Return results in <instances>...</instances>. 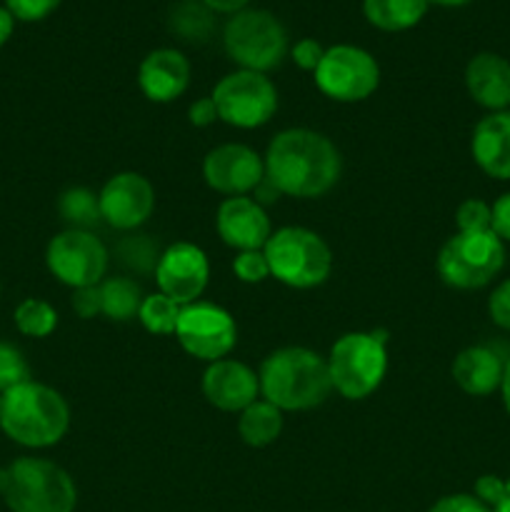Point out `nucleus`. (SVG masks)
I'll use <instances>...</instances> for the list:
<instances>
[{
	"mask_svg": "<svg viewBox=\"0 0 510 512\" xmlns=\"http://www.w3.org/2000/svg\"><path fill=\"white\" fill-rule=\"evenodd\" d=\"M343 158L333 140L308 128L283 130L265 153V178L290 198H320L335 188Z\"/></svg>",
	"mask_w": 510,
	"mask_h": 512,
	"instance_id": "obj_1",
	"label": "nucleus"
},
{
	"mask_svg": "<svg viewBox=\"0 0 510 512\" xmlns=\"http://www.w3.org/2000/svg\"><path fill=\"white\" fill-rule=\"evenodd\" d=\"M260 393L278 410H313L328 400V360L308 348L273 350L260 365Z\"/></svg>",
	"mask_w": 510,
	"mask_h": 512,
	"instance_id": "obj_2",
	"label": "nucleus"
},
{
	"mask_svg": "<svg viewBox=\"0 0 510 512\" xmlns=\"http://www.w3.org/2000/svg\"><path fill=\"white\" fill-rule=\"evenodd\" d=\"M0 428L23 448H50L68 433L70 408L58 390L28 380L0 395Z\"/></svg>",
	"mask_w": 510,
	"mask_h": 512,
	"instance_id": "obj_3",
	"label": "nucleus"
},
{
	"mask_svg": "<svg viewBox=\"0 0 510 512\" xmlns=\"http://www.w3.org/2000/svg\"><path fill=\"white\" fill-rule=\"evenodd\" d=\"M0 495L10 512H73L78 488L60 465L45 458H18L0 475Z\"/></svg>",
	"mask_w": 510,
	"mask_h": 512,
	"instance_id": "obj_4",
	"label": "nucleus"
},
{
	"mask_svg": "<svg viewBox=\"0 0 510 512\" xmlns=\"http://www.w3.org/2000/svg\"><path fill=\"white\" fill-rule=\"evenodd\" d=\"M270 275L288 288L310 290L328 280L333 253L318 233L298 225L275 230L263 248Z\"/></svg>",
	"mask_w": 510,
	"mask_h": 512,
	"instance_id": "obj_5",
	"label": "nucleus"
},
{
	"mask_svg": "<svg viewBox=\"0 0 510 512\" xmlns=\"http://www.w3.org/2000/svg\"><path fill=\"white\" fill-rule=\"evenodd\" d=\"M388 335L383 330L373 333H345L330 348L328 370L330 383L343 398L363 400L373 395L388 373Z\"/></svg>",
	"mask_w": 510,
	"mask_h": 512,
	"instance_id": "obj_6",
	"label": "nucleus"
},
{
	"mask_svg": "<svg viewBox=\"0 0 510 512\" xmlns=\"http://www.w3.org/2000/svg\"><path fill=\"white\" fill-rule=\"evenodd\" d=\"M225 53L240 70L268 73L278 68L288 55V33L273 13L260 8H245L230 15L223 30Z\"/></svg>",
	"mask_w": 510,
	"mask_h": 512,
	"instance_id": "obj_7",
	"label": "nucleus"
},
{
	"mask_svg": "<svg viewBox=\"0 0 510 512\" xmlns=\"http://www.w3.org/2000/svg\"><path fill=\"white\" fill-rule=\"evenodd\" d=\"M505 265V243L493 233H455L440 248L435 268L440 280L455 290L485 288Z\"/></svg>",
	"mask_w": 510,
	"mask_h": 512,
	"instance_id": "obj_8",
	"label": "nucleus"
},
{
	"mask_svg": "<svg viewBox=\"0 0 510 512\" xmlns=\"http://www.w3.org/2000/svg\"><path fill=\"white\" fill-rule=\"evenodd\" d=\"M213 103L218 118L235 128H260L278 110V90L265 73L235 70L213 88Z\"/></svg>",
	"mask_w": 510,
	"mask_h": 512,
	"instance_id": "obj_9",
	"label": "nucleus"
},
{
	"mask_svg": "<svg viewBox=\"0 0 510 512\" xmlns=\"http://www.w3.org/2000/svg\"><path fill=\"white\" fill-rule=\"evenodd\" d=\"M315 85L330 100L360 103L378 90L380 65L368 50L358 45H333L325 48L323 60L315 68Z\"/></svg>",
	"mask_w": 510,
	"mask_h": 512,
	"instance_id": "obj_10",
	"label": "nucleus"
},
{
	"mask_svg": "<svg viewBox=\"0 0 510 512\" xmlns=\"http://www.w3.org/2000/svg\"><path fill=\"white\" fill-rule=\"evenodd\" d=\"M48 270L70 288L100 285L108 270V248L90 230H63L45 250Z\"/></svg>",
	"mask_w": 510,
	"mask_h": 512,
	"instance_id": "obj_11",
	"label": "nucleus"
},
{
	"mask_svg": "<svg viewBox=\"0 0 510 512\" xmlns=\"http://www.w3.org/2000/svg\"><path fill=\"white\" fill-rule=\"evenodd\" d=\"M180 348L193 358L215 363L228 358L238 343V328L228 310L213 303H190L180 310L178 328H175Z\"/></svg>",
	"mask_w": 510,
	"mask_h": 512,
	"instance_id": "obj_12",
	"label": "nucleus"
},
{
	"mask_svg": "<svg viewBox=\"0 0 510 512\" xmlns=\"http://www.w3.org/2000/svg\"><path fill=\"white\" fill-rule=\"evenodd\" d=\"M210 280L208 255L193 243H173L163 250L155 268V283L160 293L168 295L178 305L198 303Z\"/></svg>",
	"mask_w": 510,
	"mask_h": 512,
	"instance_id": "obj_13",
	"label": "nucleus"
},
{
	"mask_svg": "<svg viewBox=\"0 0 510 512\" xmlns=\"http://www.w3.org/2000/svg\"><path fill=\"white\" fill-rule=\"evenodd\" d=\"M100 218L115 230H135L153 215L155 190L140 173H118L98 193Z\"/></svg>",
	"mask_w": 510,
	"mask_h": 512,
	"instance_id": "obj_14",
	"label": "nucleus"
},
{
	"mask_svg": "<svg viewBox=\"0 0 510 512\" xmlns=\"http://www.w3.org/2000/svg\"><path fill=\"white\" fill-rule=\"evenodd\" d=\"M203 178L215 193L230 195V198L248 195L265 180V160L248 145H218L205 155Z\"/></svg>",
	"mask_w": 510,
	"mask_h": 512,
	"instance_id": "obj_15",
	"label": "nucleus"
},
{
	"mask_svg": "<svg viewBox=\"0 0 510 512\" xmlns=\"http://www.w3.org/2000/svg\"><path fill=\"white\" fill-rule=\"evenodd\" d=\"M215 228H218L223 243L240 250V253L243 250H263L273 235L268 213L258 200L248 198V195L225 198L215 213Z\"/></svg>",
	"mask_w": 510,
	"mask_h": 512,
	"instance_id": "obj_16",
	"label": "nucleus"
},
{
	"mask_svg": "<svg viewBox=\"0 0 510 512\" xmlns=\"http://www.w3.org/2000/svg\"><path fill=\"white\" fill-rule=\"evenodd\" d=\"M260 380L253 370L238 360H215L203 373V395L213 408L225 413H243L258 400Z\"/></svg>",
	"mask_w": 510,
	"mask_h": 512,
	"instance_id": "obj_17",
	"label": "nucleus"
},
{
	"mask_svg": "<svg viewBox=\"0 0 510 512\" xmlns=\"http://www.w3.org/2000/svg\"><path fill=\"white\" fill-rule=\"evenodd\" d=\"M138 85L153 103H170L180 98L190 85V63L180 50H150L138 68Z\"/></svg>",
	"mask_w": 510,
	"mask_h": 512,
	"instance_id": "obj_18",
	"label": "nucleus"
},
{
	"mask_svg": "<svg viewBox=\"0 0 510 512\" xmlns=\"http://www.w3.org/2000/svg\"><path fill=\"white\" fill-rule=\"evenodd\" d=\"M465 88L490 113L510 108V60L498 53H478L465 68Z\"/></svg>",
	"mask_w": 510,
	"mask_h": 512,
	"instance_id": "obj_19",
	"label": "nucleus"
},
{
	"mask_svg": "<svg viewBox=\"0 0 510 512\" xmlns=\"http://www.w3.org/2000/svg\"><path fill=\"white\" fill-rule=\"evenodd\" d=\"M470 153L485 175L495 180H510V110L485 115L475 125Z\"/></svg>",
	"mask_w": 510,
	"mask_h": 512,
	"instance_id": "obj_20",
	"label": "nucleus"
},
{
	"mask_svg": "<svg viewBox=\"0 0 510 512\" xmlns=\"http://www.w3.org/2000/svg\"><path fill=\"white\" fill-rule=\"evenodd\" d=\"M505 363L508 360L500 358L498 350L488 348V345H470V348L460 350L458 358L453 360V380L463 393L485 398V395L500 390Z\"/></svg>",
	"mask_w": 510,
	"mask_h": 512,
	"instance_id": "obj_21",
	"label": "nucleus"
},
{
	"mask_svg": "<svg viewBox=\"0 0 510 512\" xmlns=\"http://www.w3.org/2000/svg\"><path fill=\"white\" fill-rule=\"evenodd\" d=\"M428 0H363V15L373 28L403 33L415 28L428 13Z\"/></svg>",
	"mask_w": 510,
	"mask_h": 512,
	"instance_id": "obj_22",
	"label": "nucleus"
},
{
	"mask_svg": "<svg viewBox=\"0 0 510 512\" xmlns=\"http://www.w3.org/2000/svg\"><path fill=\"white\" fill-rule=\"evenodd\" d=\"M280 430H283V410H278L268 400H255L238 418V433L250 448H265L275 443L280 438Z\"/></svg>",
	"mask_w": 510,
	"mask_h": 512,
	"instance_id": "obj_23",
	"label": "nucleus"
},
{
	"mask_svg": "<svg viewBox=\"0 0 510 512\" xmlns=\"http://www.w3.org/2000/svg\"><path fill=\"white\" fill-rule=\"evenodd\" d=\"M213 10L205 8L200 0H180L170 8L168 28L185 43H205L213 35L215 18Z\"/></svg>",
	"mask_w": 510,
	"mask_h": 512,
	"instance_id": "obj_24",
	"label": "nucleus"
},
{
	"mask_svg": "<svg viewBox=\"0 0 510 512\" xmlns=\"http://www.w3.org/2000/svg\"><path fill=\"white\" fill-rule=\"evenodd\" d=\"M145 295L140 293V285L130 278H108L100 283V300H103V315L125 323V320L138 318L140 303Z\"/></svg>",
	"mask_w": 510,
	"mask_h": 512,
	"instance_id": "obj_25",
	"label": "nucleus"
},
{
	"mask_svg": "<svg viewBox=\"0 0 510 512\" xmlns=\"http://www.w3.org/2000/svg\"><path fill=\"white\" fill-rule=\"evenodd\" d=\"M58 213L70 230H90L100 220V200L88 188H68L58 198Z\"/></svg>",
	"mask_w": 510,
	"mask_h": 512,
	"instance_id": "obj_26",
	"label": "nucleus"
},
{
	"mask_svg": "<svg viewBox=\"0 0 510 512\" xmlns=\"http://www.w3.org/2000/svg\"><path fill=\"white\" fill-rule=\"evenodd\" d=\"M183 305H178L175 300H170L168 295L153 293L145 295L143 303H140L138 320L143 323V328L153 335H170L178 328V318Z\"/></svg>",
	"mask_w": 510,
	"mask_h": 512,
	"instance_id": "obj_27",
	"label": "nucleus"
},
{
	"mask_svg": "<svg viewBox=\"0 0 510 512\" xmlns=\"http://www.w3.org/2000/svg\"><path fill=\"white\" fill-rule=\"evenodd\" d=\"M15 328L28 338H48L58 325V313L50 303L38 298H25L15 308Z\"/></svg>",
	"mask_w": 510,
	"mask_h": 512,
	"instance_id": "obj_28",
	"label": "nucleus"
},
{
	"mask_svg": "<svg viewBox=\"0 0 510 512\" xmlns=\"http://www.w3.org/2000/svg\"><path fill=\"white\" fill-rule=\"evenodd\" d=\"M160 255H163V250H160L158 240H153L150 235H125L118 243L120 263L140 275L155 273Z\"/></svg>",
	"mask_w": 510,
	"mask_h": 512,
	"instance_id": "obj_29",
	"label": "nucleus"
},
{
	"mask_svg": "<svg viewBox=\"0 0 510 512\" xmlns=\"http://www.w3.org/2000/svg\"><path fill=\"white\" fill-rule=\"evenodd\" d=\"M30 380V365L15 345L0 343V395Z\"/></svg>",
	"mask_w": 510,
	"mask_h": 512,
	"instance_id": "obj_30",
	"label": "nucleus"
},
{
	"mask_svg": "<svg viewBox=\"0 0 510 512\" xmlns=\"http://www.w3.org/2000/svg\"><path fill=\"white\" fill-rule=\"evenodd\" d=\"M455 223H458V233H483V230H490V205L478 198L465 200V203H460L458 213H455Z\"/></svg>",
	"mask_w": 510,
	"mask_h": 512,
	"instance_id": "obj_31",
	"label": "nucleus"
},
{
	"mask_svg": "<svg viewBox=\"0 0 510 512\" xmlns=\"http://www.w3.org/2000/svg\"><path fill=\"white\" fill-rule=\"evenodd\" d=\"M233 273L235 278L250 285L263 283L265 278H270V268L263 250H243V253H238V258L233 260Z\"/></svg>",
	"mask_w": 510,
	"mask_h": 512,
	"instance_id": "obj_32",
	"label": "nucleus"
},
{
	"mask_svg": "<svg viewBox=\"0 0 510 512\" xmlns=\"http://www.w3.org/2000/svg\"><path fill=\"white\" fill-rule=\"evenodd\" d=\"M58 5L60 0H5L10 15L23 23H38V20L48 18L50 13L58 10Z\"/></svg>",
	"mask_w": 510,
	"mask_h": 512,
	"instance_id": "obj_33",
	"label": "nucleus"
},
{
	"mask_svg": "<svg viewBox=\"0 0 510 512\" xmlns=\"http://www.w3.org/2000/svg\"><path fill=\"white\" fill-rule=\"evenodd\" d=\"M488 313L498 328L510 333V278L503 280L488 298Z\"/></svg>",
	"mask_w": 510,
	"mask_h": 512,
	"instance_id": "obj_34",
	"label": "nucleus"
},
{
	"mask_svg": "<svg viewBox=\"0 0 510 512\" xmlns=\"http://www.w3.org/2000/svg\"><path fill=\"white\" fill-rule=\"evenodd\" d=\"M73 310L78 318L90 320L103 313V300H100V285H88V288L73 290Z\"/></svg>",
	"mask_w": 510,
	"mask_h": 512,
	"instance_id": "obj_35",
	"label": "nucleus"
},
{
	"mask_svg": "<svg viewBox=\"0 0 510 512\" xmlns=\"http://www.w3.org/2000/svg\"><path fill=\"white\" fill-rule=\"evenodd\" d=\"M290 55H293V60L298 68L315 73V68H318L320 60H323L325 48L315 38H303V40H298L293 48H290Z\"/></svg>",
	"mask_w": 510,
	"mask_h": 512,
	"instance_id": "obj_36",
	"label": "nucleus"
},
{
	"mask_svg": "<svg viewBox=\"0 0 510 512\" xmlns=\"http://www.w3.org/2000/svg\"><path fill=\"white\" fill-rule=\"evenodd\" d=\"M473 495L480 503L488 505L490 510H495L505 495V480L498 478V475H480V478L475 480Z\"/></svg>",
	"mask_w": 510,
	"mask_h": 512,
	"instance_id": "obj_37",
	"label": "nucleus"
},
{
	"mask_svg": "<svg viewBox=\"0 0 510 512\" xmlns=\"http://www.w3.org/2000/svg\"><path fill=\"white\" fill-rule=\"evenodd\" d=\"M428 512H493L488 505L480 503L475 495L458 493V495H445Z\"/></svg>",
	"mask_w": 510,
	"mask_h": 512,
	"instance_id": "obj_38",
	"label": "nucleus"
},
{
	"mask_svg": "<svg viewBox=\"0 0 510 512\" xmlns=\"http://www.w3.org/2000/svg\"><path fill=\"white\" fill-rule=\"evenodd\" d=\"M490 230L503 243H510V193H503L490 205Z\"/></svg>",
	"mask_w": 510,
	"mask_h": 512,
	"instance_id": "obj_39",
	"label": "nucleus"
},
{
	"mask_svg": "<svg viewBox=\"0 0 510 512\" xmlns=\"http://www.w3.org/2000/svg\"><path fill=\"white\" fill-rule=\"evenodd\" d=\"M188 120L195 125V128H208V125H213L215 120H220L213 98L195 100L188 110Z\"/></svg>",
	"mask_w": 510,
	"mask_h": 512,
	"instance_id": "obj_40",
	"label": "nucleus"
},
{
	"mask_svg": "<svg viewBox=\"0 0 510 512\" xmlns=\"http://www.w3.org/2000/svg\"><path fill=\"white\" fill-rule=\"evenodd\" d=\"M205 8H210L213 13H223V15H235L240 10L248 8L250 0H200Z\"/></svg>",
	"mask_w": 510,
	"mask_h": 512,
	"instance_id": "obj_41",
	"label": "nucleus"
},
{
	"mask_svg": "<svg viewBox=\"0 0 510 512\" xmlns=\"http://www.w3.org/2000/svg\"><path fill=\"white\" fill-rule=\"evenodd\" d=\"M13 28H15V18L10 15V10L5 8V5H0V48L10 40Z\"/></svg>",
	"mask_w": 510,
	"mask_h": 512,
	"instance_id": "obj_42",
	"label": "nucleus"
},
{
	"mask_svg": "<svg viewBox=\"0 0 510 512\" xmlns=\"http://www.w3.org/2000/svg\"><path fill=\"white\" fill-rule=\"evenodd\" d=\"M500 395H503V405L510 415V360L505 363V373H503V383H500Z\"/></svg>",
	"mask_w": 510,
	"mask_h": 512,
	"instance_id": "obj_43",
	"label": "nucleus"
},
{
	"mask_svg": "<svg viewBox=\"0 0 510 512\" xmlns=\"http://www.w3.org/2000/svg\"><path fill=\"white\" fill-rule=\"evenodd\" d=\"M493 512H510V480H505V495Z\"/></svg>",
	"mask_w": 510,
	"mask_h": 512,
	"instance_id": "obj_44",
	"label": "nucleus"
},
{
	"mask_svg": "<svg viewBox=\"0 0 510 512\" xmlns=\"http://www.w3.org/2000/svg\"><path fill=\"white\" fill-rule=\"evenodd\" d=\"M428 3L443 5V8H460V5H468L470 0H428Z\"/></svg>",
	"mask_w": 510,
	"mask_h": 512,
	"instance_id": "obj_45",
	"label": "nucleus"
},
{
	"mask_svg": "<svg viewBox=\"0 0 510 512\" xmlns=\"http://www.w3.org/2000/svg\"><path fill=\"white\" fill-rule=\"evenodd\" d=\"M0 475H3V470H0Z\"/></svg>",
	"mask_w": 510,
	"mask_h": 512,
	"instance_id": "obj_46",
	"label": "nucleus"
}]
</instances>
